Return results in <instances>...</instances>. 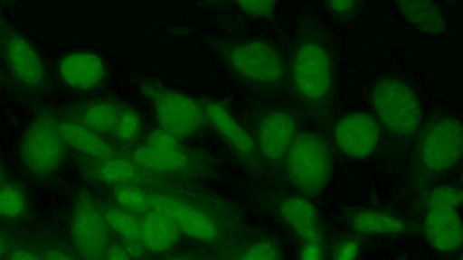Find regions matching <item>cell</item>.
<instances>
[{
    "label": "cell",
    "instance_id": "obj_1",
    "mask_svg": "<svg viewBox=\"0 0 463 260\" xmlns=\"http://www.w3.org/2000/svg\"><path fill=\"white\" fill-rule=\"evenodd\" d=\"M148 192L151 209L171 218L194 239L216 244L241 229L242 221L236 207L187 182L174 181Z\"/></svg>",
    "mask_w": 463,
    "mask_h": 260
},
{
    "label": "cell",
    "instance_id": "obj_2",
    "mask_svg": "<svg viewBox=\"0 0 463 260\" xmlns=\"http://www.w3.org/2000/svg\"><path fill=\"white\" fill-rule=\"evenodd\" d=\"M58 113L49 108L36 112L19 146L25 170L36 178L53 174L63 163L68 145L58 128Z\"/></svg>",
    "mask_w": 463,
    "mask_h": 260
},
{
    "label": "cell",
    "instance_id": "obj_3",
    "mask_svg": "<svg viewBox=\"0 0 463 260\" xmlns=\"http://www.w3.org/2000/svg\"><path fill=\"white\" fill-rule=\"evenodd\" d=\"M119 154L162 178L180 182L211 179L216 172L212 157L204 152L181 145L156 151L145 144L118 149Z\"/></svg>",
    "mask_w": 463,
    "mask_h": 260
},
{
    "label": "cell",
    "instance_id": "obj_4",
    "mask_svg": "<svg viewBox=\"0 0 463 260\" xmlns=\"http://www.w3.org/2000/svg\"><path fill=\"white\" fill-rule=\"evenodd\" d=\"M289 181L307 197H317L327 186L332 174V156L326 141L317 134L296 135L286 153Z\"/></svg>",
    "mask_w": 463,
    "mask_h": 260
},
{
    "label": "cell",
    "instance_id": "obj_5",
    "mask_svg": "<svg viewBox=\"0 0 463 260\" xmlns=\"http://www.w3.org/2000/svg\"><path fill=\"white\" fill-rule=\"evenodd\" d=\"M0 57L14 84L30 96L49 88L45 65L32 43L0 14Z\"/></svg>",
    "mask_w": 463,
    "mask_h": 260
},
{
    "label": "cell",
    "instance_id": "obj_6",
    "mask_svg": "<svg viewBox=\"0 0 463 260\" xmlns=\"http://www.w3.org/2000/svg\"><path fill=\"white\" fill-rule=\"evenodd\" d=\"M143 94L151 101L160 128L177 140L198 133L207 121L202 102L160 84H142Z\"/></svg>",
    "mask_w": 463,
    "mask_h": 260
},
{
    "label": "cell",
    "instance_id": "obj_7",
    "mask_svg": "<svg viewBox=\"0 0 463 260\" xmlns=\"http://www.w3.org/2000/svg\"><path fill=\"white\" fill-rule=\"evenodd\" d=\"M373 108L381 123L391 132L408 136L420 123V104L415 92L393 78L380 79L372 90Z\"/></svg>",
    "mask_w": 463,
    "mask_h": 260
},
{
    "label": "cell",
    "instance_id": "obj_8",
    "mask_svg": "<svg viewBox=\"0 0 463 260\" xmlns=\"http://www.w3.org/2000/svg\"><path fill=\"white\" fill-rule=\"evenodd\" d=\"M109 227L103 206L85 189L75 196L70 221L71 239L83 260H105L109 242Z\"/></svg>",
    "mask_w": 463,
    "mask_h": 260
},
{
    "label": "cell",
    "instance_id": "obj_9",
    "mask_svg": "<svg viewBox=\"0 0 463 260\" xmlns=\"http://www.w3.org/2000/svg\"><path fill=\"white\" fill-rule=\"evenodd\" d=\"M228 67L238 77L261 85H273L280 80L284 65L278 51L262 41L229 43L222 49Z\"/></svg>",
    "mask_w": 463,
    "mask_h": 260
},
{
    "label": "cell",
    "instance_id": "obj_10",
    "mask_svg": "<svg viewBox=\"0 0 463 260\" xmlns=\"http://www.w3.org/2000/svg\"><path fill=\"white\" fill-rule=\"evenodd\" d=\"M77 166L86 179L112 187L127 185L151 191L175 181L157 176L121 154L104 159L79 154Z\"/></svg>",
    "mask_w": 463,
    "mask_h": 260
},
{
    "label": "cell",
    "instance_id": "obj_11",
    "mask_svg": "<svg viewBox=\"0 0 463 260\" xmlns=\"http://www.w3.org/2000/svg\"><path fill=\"white\" fill-rule=\"evenodd\" d=\"M463 133L454 117L435 120L424 130L419 143L420 162L431 172H442L455 166L461 158Z\"/></svg>",
    "mask_w": 463,
    "mask_h": 260
},
{
    "label": "cell",
    "instance_id": "obj_12",
    "mask_svg": "<svg viewBox=\"0 0 463 260\" xmlns=\"http://www.w3.org/2000/svg\"><path fill=\"white\" fill-rule=\"evenodd\" d=\"M292 75L294 85L304 98H324L333 79L332 62L325 47L314 42L302 44L293 60Z\"/></svg>",
    "mask_w": 463,
    "mask_h": 260
},
{
    "label": "cell",
    "instance_id": "obj_13",
    "mask_svg": "<svg viewBox=\"0 0 463 260\" xmlns=\"http://www.w3.org/2000/svg\"><path fill=\"white\" fill-rule=\"evenodd\" d=\"M334 135L337 146L344 153L361 159L374 152L380 138V128L371 115L354 112L338 120Z\"/></svg>",
    "mask_w": 463,
    "mask_h": 260
},
{
    "label": "cell",
    "instance_id": "obj_14",
    "mask_svg": "<svg viewBox=\"0 0 463 260\" xmlns=\"http://www.w3.org/2000/svg\"><path fill=\"white\" fill-rule=\"evenodd\" d=\"M202 104L206 120L235 155L248 167L254 166L257 144L250 135L223 104L215 100H205Z\"/></svg>",
    "mask_w": 463,
    "mask_h": 260
},
{
    "label": "cell",
    "instance_id": "obj_15",
    "mask_svg": "<svg viewBox=\"0 0 463 260\" xmlns=\"http://www.w3.org/2000/svg\"><path fill=\"white\" fill-rule=\"evenodd\" d=\"M297 125L288 112L277 110L266 114L257 126V148L267 159L283 158L296 137Z\"/></svg>",
    "mask_w": 463,
    "mask_h": 260
},
{
    "label": "cell",
    "instance_id": "obj_16",
    "mask_svg": "<svg viewBox=\"0 0 463 260\" xmlns=\"http://www.w3.org/2000/svg\"><path fill=\"white\" fill-rule=\"evenodd\" d=\"M123 104L108 99H89L65 107L59 116L98 135H112Z\"/></svg>",
    "mask_w": 463,
    "mask_h": 260
},
{
    "label": "cell",
    "instance_id": "obj_17",
    "mask_svg": "<svg viewBox=\"0 0 463 260\" xmlns=\"http://www.w3.org/2000/svg\"><path fill=\"white\" fill-rule=\"evenodd\" d=\"M423 228L430 244L440 252H453L462 245V225L458 209H428Z\"/></svg>",
    "mask_w": 463,
    "mask_h": 260
},
{
    "label": "cell",
    "instance_id": "obj_18",
    "mask_svg": "<svg viewBox=\"0 0 463 260\" xmlns=\"http://www.w3.org/2000/svg\"><path fill=\"white\" fill-rule=\"evenodd\" d=\"M64 83L72 88L88 90L99 87L104 80L106 69L98 55L80 51L64 57L59 66Z\"/></svg>",
    "mask_w": 463,
    "mask_h": 260
},
{
    "label": "cell",
    "instance_id": "obj_19",
    "mask_svg": "<svg viewBox=\"0 0 463 260\" xmlns=\"http://www.w3.org/2000/svg\"><path fill=\"white\" fill-rule=\"evenodd\" d=\"M279 213L286 225L304 245L320 242L317 213L311 202L301 196H290L281 200Z\"/></svg>",
    "mask_w": 463,
    "mask_h": 260
},
{
    "label": "cell",
    "instance_id": "obj_20",
    "mask_svg": "<svg viewBox=\"0 0 463 260\" xmlns=\"http://www.w3.org/2000/svg\"><path fill=\"white\" fill-rule=\"evenodd\" d=\"M59 115V114H58ZM58 128L68 147L90 158L104 159L119 154L118 149L99 135L59 116Z\"/></svg>",
    "mask_w": 463,
    "mask_h": 260
},
{
    "label": "cell",
    "instance_id": "obj_21",
    "mask_svg": "<svg viewBox=\"0 0 463 260\" xmlns=\"http://www.w3.org/2000/svg\"><path fill=\"white\" fill-rule=\"evenodd\" d=\"M177 225L168 217L156 210L143 214L140 219V236L146 250L159 254L167 251L180 236Z\"/></svg>",
    "mask_w": 463,
    "mask_h": 260
},
{
    "label": "cell",
    "instance_id": "obj_22",
    "mask_svg": "<svg viewBox=\"0 0 463 260\" xmlns=\"http://www.w3.org/2000/svg\"><path fill=\"white\" fill-rule=\"evenodd\" d=\"M397 6L406 21L419 31L432 36L442 35L447 21L441 9L430 1H400Z\"/></svg>",
    "mask_w": 463,
    "mask_h": 260
},
{
    "label": "cell",
    "instance_id": "obj_23",
    "mask_svg": "<svg viewBox=\"0 0 463 260\" xmlns=\"http://www.w3.org/2000/svg\"><path fill=\"white\" fill-rule=\"evenodd\" d=\"M350 227L364 235L387 236L403 233L407 224L399 217L377 209H360L349 218Z\"/></svg>",
    "mask_w": 463,
    "mask_h": 260
},
{
    "label": "cell",
    "instance_id": "obj_24",
    "mask_svg": "<svg viewBox=\"0 0 463 260\" xmlns=\"http://www.w3.org/2000/svg\"><path fill=\"white\" fill-rule=\"evenodd\" d=\"M28 207V200L23 187L9 180L0 183V218L17 219L23 217Z\"/></svg>",
    "mask_w": 463,
    "mask_h": 260
},
{
    "label": "cell",
    "instance_id": "obj_25",
    "mask_svg": "<svg viewBox=\"0 0 463 260\" xmlns=\"http://www.w3.org/2000/svg\"><path fill=\"white\" fill-rule=\"evenodd\" d=\"M104 217L110 229L122 238L136 239L140 236V220L121 208L103 207Z\"/></svg>",
    "mask_w": 463,
    "mask_h": 260
},
{
    "label": "cell",
    "instance_id": "obj_26",
    "mask_svg": "<svg viewBox=\"0 0 463 260\" xmlns=\"http://www.w3.org/2000/svg\"><path fill=\"white\" fill-rule=\"evenodd\" d=\"M112 195L118 207L131 213L151 210L149 192L134 186H114Z\"/></svg>",
    "mask_w": 463,
    "mask_h": 260
},
{
    "label": "cell",
    "instance_id": "obj_27",
    "mask_svg": "<svg viewBox=\"0 0 463 260\" xmlns=\"http://www.w3.org/2000/svg\"><path fill=\"white\" fill-rule=\"evenodd\" d=\"M142 119L134 108L122 105L112 135L123 144H131L140 135Z\"/></svg>",
    "mask_w": 463,
    "mask_h": 260
},
{
    "label": "cell",
    "instance_id": "obj_28",
    "mask_svg": "<svg viewBox=\"0 0 463 260\" xmlns=\"http://www.w3.org/2000/svg\"><path fill=\"white\" fill-rule=\"evenodd\" d=\"M462 201L461 191L450 186H439L431 190L428 197V209H458Z\"/></svg>",
    "mask_w": 463,
    "mask_h": 260
},
{
    "label": "cell",
    "instance_id": "obj_29",
    "mask_svg": "<svg viewBox=\"0 0 463 260\" xmlns=\"http://www.w3.org/2000/svg\"><path fill=\"white\" fill-rule=\"evenodd\" d=\"M25 244L32 247L43 260H77L61 246L42 238L31 237Z\"/></svg>",
    "mask_w": 463,
    "mask_h": 260
},
{
    "label": "cell",
    "instance_id": "obj_30",
    "mask_svg": "<svg viewBox=\"0 0 463 260\" xmlns=\"http://www.w3.org/2000/svg\"><path fill=\"white\" fill-rule=\"evenodd\" d=\"M279 249L271 240L252 243L241 254L239 260H278Z\"/></svg>",
    "mask_w": 463,
    "mask_h": 260
},
{
    "label": "cell",
    "instance_id": "obj_31",
    "mask_svg": "<svg viewBox=\"0 0 463 260\" xmlns=\"http://www.w3.org/2000/svg\"><path fill=\"white\" fill-rule=\"evenodd\" d=\"M143 144L156 151L173 150L182 145L179 140L161 128L151 131Z\"/></svg>",
    "mask_w": 463,
    "mask_h": 260
},
{
    "label": "cell",
    "instance_id": "obj_32",
    "mask_svg": "<svg viewBox=\"0 0 463 260\" xmlns=\"http://www.w3.org/2000/svg\"><path fill=\"white\" fill-rule=\"evenodd\" d=\"M236 5L243 13L250 16L269 18L273 14L276 3L274 1H238Z\"/></svg>",
    "mask_w": 463,
    "mask_h": 260
},
{
    "label": "cell",
    "instance_id": "obj_33",
    "mask_svg": "<svg viewBox=\"0 0 463 260\" xmlns=\"http://www.w3.org/2000/svg\"><path fill=\"white\" fill-rule=\"evenodd\" d=\"M3 260H43V258L25 243L14 244L11 246Z\"/></svg>",
    "mask_w": 463,
    "mask_h": 260
},
{
    "label": "cell",
    "instance_id": "obj_34",
    "mask_svg": "<svg viewBox=\"0 0 463 260\" xmlns=\"http://www.w3.org/2000/svg\"><path fill=\"white\" fill-rule=\"evenodd\" d=\"M327 8L334 14L339 15H348L354 12L358 7V2L355 1H329L326 3Z\"/></svg>",
    "mask_w": 463,
    "mask_h": 260
},
{
    "label": "cell",
    "instance_id": "obj_35",
    "mask_svg": "<svg viewBox=\"0 0 463 260\" xmlns=\"http://www.w3.org/2000/svg\"><path fill=\"white\" fill-rule=\"evenodd\" d=\"M121 246L128 254L132 259H137L141 257L146 250L140 238L136 239H125L122 238Z\"/></svg>",
    "mask_w": 463,
    "mask_h": 260
},
{
    "label": "cell",
    "instance_id": "obj_36",
    "mask_svg": "<svg viewBox=\"0 0 463 260\" xmlns=\"http://www.w3.org/2000/svg\"><path fill=\"white\" fill-rule=\"evenodd\" d=\"M358 252V246L354 241L345 242L338 248L335 260H354Z\"/></svg>",
    "mask_w": 463,
    "mask_h": 260
},
{
    "label": "cell",
    "instance_id": "obj_37",
    "mask_svg": "<svg viewBox=\"0 0 463 260\" xmlns=\"http://www.w3.org/2000/svg\"><path fill=\"white\" fill-rule=\"evenodd\" d=\"M105 260H132V258L128 255L121 244L110 243L106 253Z\"/></svg>",
    "mask_w": 463,
    "mask_h": 260
},
{
    "label": "cell",
    "instance_id": "obj_38",
    "mask_svg": "<svg viewBox=\"0 0 463 260\" xmlns=\"http://www.w3.org/2000/svg\"><path fill=\"white\" fill-rule=\"evenodd\" d=\"M320 247L317 244L304 245L300 260H320Z\"/></svg>",
    "mask_w": 463,
    "mask_h": 260
},
{
    "label": "cell",
    "instance_id": "obj_39",
    "mask_svg": "<svg viewBox=\"0 0 463 260\" xmlns=\"http://www.w3.org/2000/svg\"><path fill=\"white\" fill-rule=\"evenodd\" d=\"M10 246L11 241H9L5 236L0 233V259H4Z\"/></svg>",
    "mask_w": 463,
    "mask_h": 260
},
{
    "label": "cell",
    "instance_id": "obj_40",
    "mask_svg": "<svg viewBox=\"0 0 463 260\" xmlns=\"http://www.w3.org/2000/svg\"><path fill=\"white\" fill-rule=\"evenodd\" d=\"M6 176H5V171L2 167V165L0 164V183L3 182L5 180H6Z\"/></svg>",
    "mask_w": 463,
    "mask_h": 260
},
{
    "label": "cell",
    "instance_id": "obj_41",
    "mask_svg": "<svg viewBox=\"0 0 463 260\" xmlns=\"http://www.w3.org/2000/svg\"><path fill=\"white\" fill-rule=\"evenodd\" d=\"M168 260H189V259H187L185 257H182V256H175V257H172Z\"/></svg>",
    "mask_w": 463,
    "mask_h": 260
}]
</instances>
